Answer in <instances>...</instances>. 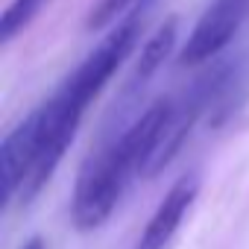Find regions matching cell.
I'll return each mask as SVG.
<instances>
[{
  "instance_id": "8",
  "label": "cell",
  "mask_w": 249,
  "mask_h": 249,
  "mask_svg": "<svg viewBox=\"0 0 249 249\" xmlns=\"http://www.w3.org/2000/svg\"><path fill=\"white\" fill-rule=\"evenodd\" d=\"M138 3L144 6L147 0H97L91 6L88 18H85V30L88 33H100V30H111L117 21H123L126 15H132L138 9Z\"/></svg>"
},
{
  "instance_id": "3",
  "label": "cell",
  "mask_w": 249,
  "mask_h": 249,
  "mask_svg": "<svg viewBox=\"0 0 249 249\" xmlns=\"http://www.w3.org/2000/svg\"><path fill=\"white\" fill-rule=\"evenodd\" d=\"M249 21V0H211L194 30L188 33L185 47L179 50V65H208L226 56L229 44L237 38Z\"/></svg>"
},
{
  "instance_id": "6",
  "label": "cell",
  "mask_w": 249,
  "mask_h": 249,
  "mask_svg": "<svg viewBox=\"0 0 249 249\" xmlns=\"http://www.w3.org/2000/svg\"><path fill=\"white\" fill-rule=\"evenodd\" d=\"M36 147H38V114L36 108L3 135L0 144V161H3V188L6 199H15L21 185L27 182L33 161H36Z\"/></svg>"
},
{
  "instance_id": "7",
  "label": "cell",
  "mask_w": 249,
  "mask_h": 249,
  "mask_svg": "<svg viewBox=\"0 0 249 249\" xmlns=\"http://www.w3.org/2000/svg\"><path fill=\"white\" fill-rule=\"evenodd\" d=\"M44 6H47V0H12L3 12V18H0V41L9 44L15 36H21L38 18V12Z\"/></svg>"
},
{
  "instance_id": "9",
  "label": "cell",
  "mask_w": 249,
  "mask_h": 249,
  "mask_svg": "<svg viewBox=\"0 0 249 249\" xmlns=\"http://www.w3.org/2000/svg\"><path fill=\"white\" fill-rule=\"evenodd\" d=\"M21 249H47V240H44L41 234H33V237H30Z\"/></svg>"
},
{
  "instance_id": "4",
  "label": "cell",
  "mask_w": 249,
  "mask_h": 249,
  "mask_svg": "<svg viewBox=\"0 0 249 249\" xmlns=\"http://www.w3.org/2000/svg\"><path fill=\"white\" fill-rule=\"evenodd\" d=\"M199 185H202L199 173H188V176L176 179L170 185V191L164 194V199L156 205L153 217L147 220V226L132 249H167L170 240L176 237V231L182 229V223L199 194Z\"/></svg>"
},
{
  "instance_id": "5",
  "label": "cell",
  "mask_w": 249,
  "mask_h": 249,
  "mask_svg": "<svg viewBox=\"0 0 249 249\" xmlns=\"http://www.w3.org/2000/svg\"><path fill=\"white\" fill-rule=\"evenodd\" d=\"M176 38H179V21L176 18H167V21H161L159 24V30L144 41V47H141V53H138V59H135V65H132V71H129V76H126V82H123V88H120V94H117V100H114V114L120 117V114H126L138 100H141V94H144V88L150 85V79L161 71V65L170 59V53H173V47H176Z\"/></svg>"
},
{
  "instance_id": "2",
  "label": "cell",
  "mask_w": 249,
  "mask_h": 249,
  "mask_svg": "<svg viewBox=\"0 0 249 249\" xmlns=\"http://www.w3.org/2000/svg\"><path fill=\"white\" fill-rule=\"evenodd\" d=\"M141 33H144V15H141V9H135L132 15L117 21L100 38V44L62 79V85L47 97L50 106L62 117L82 123V114L88 111V106L100 97V91L117 73V68L126 62L132 56V50L138 47Z\"/></svg>"
},
{
  "instance_id": "1",
  "label": "cell",
  "mask_w": 249,
  "mask_h": 249,
  "mask_svg": "<svg viewBox=\"0 0 249 249\" xmlns=\"http://www.w3.org/2000/svg\"><path fill=\"white\" fill-rule=\"evenodd\" d=\"M170 117L173 97H159L120 135H114L85 159L71 199V220L79 231L100 229L129 191V185L135 179H147L153 156L170 126Z\"/></svg>"
}]
</instances>
